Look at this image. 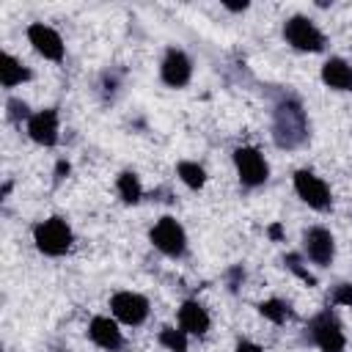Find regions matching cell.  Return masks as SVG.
Listing matches in <instances>:
<instances>
[{
	"label": "cell",
	"instance_id": "cell-22",
	"mask_svg": "<svg viewBox=\"0 0 352 352\" xmlns=\"http://www.w3.org/2000/svg\"><path fill=\"white\" fill-rule=\"evenodd\" d=\"M283 264H286V270L294 272L300 280H305L308 286H316V275L302 264V256H300V253H286V256H283Z\"/></svg>",
	"mask_w": 352,
	"mask_h": 352
},
{
	"label": "cell",
	"instance_id": "cell-4",
	"mask_svg": "<svg viewBox=\"0 0 352 352\" xmlns=\"http://www.w3.org/2000/svg\"><path fill=\"white\" fill-rule=\"evenodd\" d=\"M308 338L316 349L322 352H344L346 349V336H344V327L338 322V316L324 308L319 311L311 322H308Z\"/></svg>",
	"mask_w": 352,
	"mask_h": 352
},
{
	"label": "cell",
	"instance_id": "cell-15",
	"mask_svg": "<svg viewBox=\"0 0 352 352\" xmlns=\"http://www.w3.org/2000/svg\"><path fill=\"white\" fill-rule=\"evenodd\" d=\"M319 77L330 91H352V63L344 58H327Z\"/></svg>",
	"mask_w": 352,
	"mask_h": 352
},
{
	"label": "cell",
	"instance_id": "cell-29",
	"mask_svg": "<svg viewBox=\"0 0 352 352\" xmlns=\"http://www.w3.org/2000/svg\"><path fill=\"white\" fill-rule=\"evenodd\" d=\"M11 187H14L11 182H6V184H3V198H8V192H11Z\"/></svg>",
	"mask_w": 352,
	"mask_h": 352
},
{
	"label": "cell",
	"instance_id": "cell-2",
	"mask_svg": "<svg viewBox=\"0 0 352 352\" xmlns=\"http://www.w3.org/2000/svg\"><path fill=\"white\" fill-rule=\"evenodd\" d=\"M72 242H74V231H72V226H69L63 217H58V214H52V217H47V220H38V223L33 226V245H36V250L44 253V256L58 258V256L69 253Z\"/></svg>",
	"mask_w": 352,
	"mask_h": 352
},
{
	"label": "cell",
	"instance_id": "cell-28",
	"mask_svg": "<svg viewBox=\"0 0 352 352\" xmlns=\"http://www.w3.org/2000/svg\"><path fill=\"white\" fill-rule=\"evenodd\" d=\"M228 11H234V14H239V11H248L250 8V3H223Z\"/></svg>",
	"mask_w": 352,
	"mask_h": 352
},
{
	"label": "cell",
	"instance_id": "cell-14",
	"mask_svg": "<svg viewBox=\"0 0 352 352\" xmlns=\"http://www.w3.org/2000/svg\"><path fill=\"white\" fill-rule=\"evenodd\" d=\"M179 327L187 333V336H206L212 319H209V311L198 302V300H184L179 305Z\"/></svg>",
	"mask_w": 352,
	"mask_h": 352
},
{
	"label": "cell",
	"instance_id": "cell-13",
	"mask_svg": "<svg viewBox=\"0 0 352 352\" xmlns=\"http://www.w3.org/2000/svg\"><path fill=\"white\" fill-rule=\"evenodd\" d=\"M88 338L104 352H118L124 346V333H121L118 322L110 316H94L88 322Z\"/></svg>",
	"mask_w": 352,
	"mask_h": 352
},
{
	"label": "cell",
	"instance_id": "cell-12",
	"mask_svg": "<svg viewBox=\"0 0 352 352\" xmlns=\"http://www.w3.org/2000/svg\"><path fill=\"white\" fill-rule=\"evenodd\" d=\"M28 138L44 148H52L58 140H60V118H58V110L55 107H44V110H36L28 124Z\"/></svg>",
	"mask_w": 352,
	"mask_h": 352
},
{
	"label": "cell",
	"instance_id": "cell-20",
	"mask_svg": "<svg viewBox=\"0 0 352 352\" xmlns=\"http://www.w3.org/2000/svg\"><path fill=\"white\" fill-rule=\"evenodd\" d=\"M160 344L168 352H187L190 349V336L182 327H162L160 330Z\"/></svg>",
	"mask_w": 352,
	"mask_h": 352
},
{
	"label": "cell",
	"instance_id": "cell-17",
	"mask_svg": "<svg viewBox=\"0 0 352 352\" xmlns=\"http://www.w3.org/2000/svg\"><path fill=\"white\" fill-rule=\"evenodd\" d=\"M116 192H118V198H121L126 206L140 204V198H143L140 176H138L135 170H121V173L116 176Z\"/></svg>",
	"mask_w": 352,
	"mask_h": 352
},
{
	"label": "cell",
	"instance_id": "cell-7",
	"mask_svg": "<svg viewBox=\"0 0 352 352\" xmlns=\"http://www.w3.org/2000/svg\"><path fill=\"white\" fill-rule=\"evenodd\" d=\"M294 192L300 195V201L308 206V209H314V212H327L330 206H333V192H330V187H327V182L322 179V176H316L314 170H308V168H300V170H294Z\"/></svg>",
	"mask_w": 352,
	"mask_h": 352
},
{
	"label": "cell",
	"instance_id": "cell-19",
	"mask_svg": "<svg viewBox=\"0 0 352 352\" xmlns=\"http://www.w3.org/2000/svg\"><path fill=\"white\" fill-rule=\"evenodd\" d=\"M176 176H179L190 190H201V187L206 184V170H204V165H198L195 160H182V162L176 165Z\"/></svg>",
	"mask_w": 352,
	"mask_h": 352
},
{
	"label": "cell",
	"instance_id": "cell-1",
	"mask_svg": "<svg viewBox=\"0 0 352 352\" xmlns=\"http://www.w3.org/2000/svg\"><path fill=\"white\" fill-rule=\"evenodd\" d=\"M311 126L302 102L294 94H280L278 102L272 104V140L283 151H294L308 143Z\"/></svg>",
	"mask_w": 352,
	"mask_h": 352
},
{
	"label": "cell",
	"instance_id": "cell-23",
	"mask_svg": "<svg viewBox=\"0 0 352 352\" xmlns=\"http://www.w3.org/2000/svg\"><path fill=\"white\" fill-rule=\"evenodd\" d=\"M330 302H333V305H346V308H352V283H338V286L330 292Z\"/></svg>",
	"mask_w": 352,
	"mask_h": 352
},
{
	"label": "cell",
	"instance_id": "cell-8",
	"mask_svg": "<svg viewBox=\"0 0 352 352\" xmlns=\"http://www.w3.org/2000/svg\"><path fill=\"white\" fill-rule=\"evenodd\" d=\"M302 256L316 267H330L336 258V236L324 226H311L302 234Z\"/></svg>",
	"mask_w": 352,
	"mask_h": 352
},
{
	"label": "cell",
	"instance_id": "cell-25",
	"mask_svg": "<svg viewBox=\"0 0 352 352\" xmlns=\"http://www.w3.org/2000/svg\"><path fill=\"white\" fill-rule=\"evenodd\" d=\"M69 173H72V162H69V160H58V162H55V170H52V176H55L52 182L60 184L63 179H69Z\"/></svg>",
	"mask_w": 352,
	"mask_h": 352
},
{
	"label": "cell",
	"instance_id": "cell-24",
	"mask_svg": "<svg viewBox=\"0 0 352 352\" xmlns=\"http://www.w3.org/2000/svg\"><path fill=\"white\" fill-rule=\"evenodd\" d=\"M226 280H228V289H231V292H239V286H242V280H245V270H242V264H234V267L228 270Z\"/></svg>",
	"mask_w": 352,
	"mask_h": 352
},
{
	"label": "cell",
	"instance_id": "cell-18",
	"mask_svg": "<svg viewBox=\"0 0 352 352\" xmlns=\"http://www.w3.org/2000/svg\"><path fill=\"white\" fill-rule=\"evenodd\" d=\"M258 314L264 319H270L272 324H286L292 319V305L280 297H270V300H261L258 302Z\"/></svg>",
	"mask_w": 352,
	"mask_h": 352
},
{
	"label": "cell",
	"instance_id": "cell-5",
	"mask_svg": "<svg viewBox=\"0 0 352 352\" xmlns=\"http://www.w3.org/2000/svg\"><path fill=\"white\" fill-rule=\"evenodd\" d=\"M234 168H236V176L242 182V187L248 190H256L261 184H267L270 179V162L264 160V154L256 148V146H236L234 154Z\"/></svg>",
	"mask_w": 352,
	"mask_h": 352
},
{
	"label": "cell",
	"instance_id": "cell-11",
	"mask_svg": "<svg viewBox=\"0 0 352 352\" xmlns=\"http://www.w3.org/2000/svg\"><path fill=\"white\" fill-rule=\"evenodd\" d=\"M160 80L168 88H184L192 80V60L184 50L179 47H168L160 63Z\"/></svg>",
	"mask_w": 352,
	"mask_h": 352
},
{
	"label": "cell",
	"instance_id": "cell-6",
	"mask_svg": "<svg viewBox=\"0 0 352 352\" xmlns=\"http://www.w3.org/2000/svg\"><path fill=\"white\" fill-rule=\"evenodd\" d=\"M148 239H151V245H154L162 256H168V258H182V256L187 253V231H184V226H182L176 217H170V214L160 217V220L151 226Z\"/></svg>",
	"mask_w": 352,
	"mask_h": 352
},
{
	"label": "cell",
	"instance_id": "cell-10",
	"mask_svg": "<svg viewBox=\"0 0 352 352\" xmlns=\"http://www.w3.org/2000/svg\"><path fill=\"white\" fill-rule=\"evenodd\" d=\"M28 41L30 47L44 58V60H52V63H60L66 58V44L60 38V33L44 22H30L28 25Z\"/></svg>",
	"mask_w": 352,
	"mask_h": 352
},
{
	"label": "cell",
	"instance_id": "cell-3",
	"mask_svg": "<svg viewBox=\"0 0 352 352\" xmlns=\"http://www.w3.org/2000/svg\"><path fill=\"white\" fill-rule=\"evenodd\" d=\"M283 41L297 52H322L327 44L324 33L305 14H294L283 22Z\"/></svg>",
	"mask_w": 352,
	"mask_h": 352
},
{
	"label": "cell",
	"instance_id": "cell-9",
	"mask_svg": "<svg viewBox=\"0 0 352 352\" xmlns=\"http://www.w3.org/2000/svg\"><path fill=\"white\" fill-rule=\"evenodd\" d=\"M110 311H113L116 322L138 327V324H143L148 319V300L143 294H138V292L124 289V292H116L110 297Z\"/></svg>",
	"mask_w": 352,
	"mask_h": 352
},
{
	"label": "cell",
	"instance_id": "cell-21",
	"mask_svg": "<svg viewBox=\"0 0 352 352\" xmlns=\"http://www.w3.org/2000/svg\"><path fill=\"white\" fill-rule=\"evenodd\" d=\"M33 113H30V107H28V102L25 99H19V96H8L6 99V118L11 121V124H28V118H30Z\"/></svg>",
	"mask_w": 352,
	"mask_h": 352
},
{
	"label": "cell",
	"instance_id": "cell-26",
	"mask_svg": "<svg viewBox=\"0 0 352 352\" xmlns=\"http://www.w3.org/2000/svg\"><path fill=\"white\" fill-rule=\"evenodd\" d=\"M234 352H264V349L256 341H250V338H239L236 346H234Z\"/></svg>",
	"mask_w": 352,
	"mask_h": 352
},
{
	"label": "cell",
	"instance_id": "cell-27",
	"mask_svg": "<svg viewBox=\"0 0 352 352\" xmlns=\"http://www.w3.org/2000/svg\"><path fill=\"white\" fill-rule=\"evenodd\" d=\"M267 234H270L272 242H280V239H283V226H280V223H272V226L267 228Z\"/></svg>",
	"mask_w": 352,
	"mask_h": 352
},
{
	"label": "cell",
	"instance_id": "cell-16",
	"mask_svg": "<svg viewBox=\"0 0 352 352\" xmlns=\"http://www.w3.org/2000/svg\"><path fill=\"white\" fill-rule=\"evenodd\" d=\"M28 80H33V72L19 58H14L11 52H3V58H0V85L3 88H16Z\"/></svg>",
	"mask_w": 352,
	"mask_h": 352
}]
</instances>
